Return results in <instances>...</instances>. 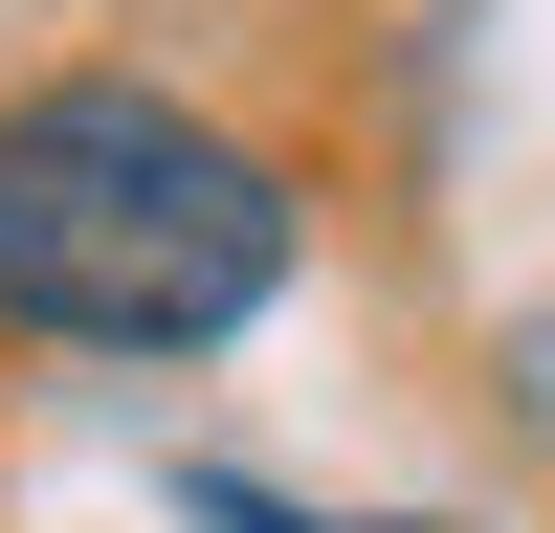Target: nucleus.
Returning <instances> with one entry per match:
<instances>
[{"label":"nucleus","instance_id":"1","mask_svg":"<svg viewBox=\"0 0 555 533\" xmlns=\"http://www.w3.org/2000/svg\"><path fill=\"white\" fill-rule=\"evenodd\" d=\"M311 266V200L245 112L156 67H44L0 89V334L23 355H222Z\"/></svg>","mask_w":555,"mask_h":533}]
</instances>
